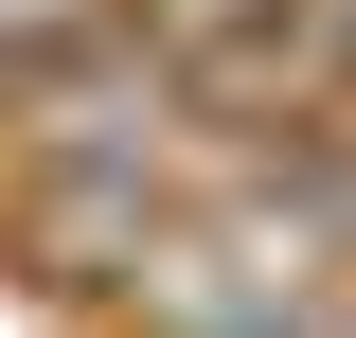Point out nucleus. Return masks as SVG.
Masks as SVG:
<instances>
[{"label": "nucleus", "mask_w": 356, "mask_h": 338, "mask_svg": "<svg viewBox=\"0 0 356 338\" xmlns=\"http://www.w3.org/2000/svg\"><path fill=\"white\" fill-rule=\"evenodd\" d=\"M178 196H196L178 161H0V267L36 303H107Z\"/></svg>", "instance_id": "obj_1"}, {"label": "nucleus", "mask_w": 356, "mask_h": 338, "mask_svg": "<svg viewBox=\"0 0 356 338\" xmlns=\"http://www.w3.org/2000/svg\"><path fill=\"white\" fill-rule=\"evenodd\" d=\"M178 89H196V125H321V107H356V0H267Z\"/></svg>", "instance_id": "obj_2"}]
</instances>
